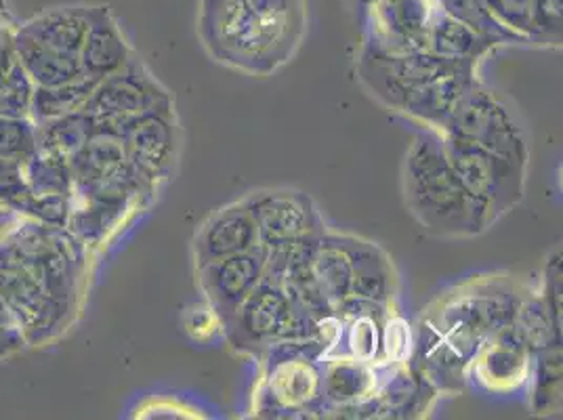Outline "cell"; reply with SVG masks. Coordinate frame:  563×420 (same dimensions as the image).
I'll return each mask as SVG.
<instances>
[{
  "label": "cell",
  "mask_w": 563,
  "mask_h": 420,
  "mask_svg": "<svg viewBox=\"0 0 563 420\" xmlns=\"http://www.w3.org/2000/svg\"><path fill=\"white\" fill-rule=\"evenodd\" d=\"M89 248L68 228L15 217L0 230V301L27 347H43L74 324Z\"/></svg>",
  "instance_id": "obj_1"
},
{
  "label": "cell",
  "mask_w": 563,
  "mask_h": 420,
  "mask_svg": "<svg viewBox=\"0 0 563 420\" xmlns=\"http://www.w3.org/2000/svg\"><path fill=\"white\" fill-rule=\"evenodd\" d=\"M521 297L516 281L500 278L454 288L422 316L421 341L410 368L438 391H461L471 360L494 330L511 322Z\"/></svg>",
  "instance_id": "obj_2"
},
{
  "label": "cell",
  "mask_w": 563,
  "mask_h": 420,
  "mask_svg": "<svg viewBox=\"0 0 563 420\" xmlns=\"http://www.w3.org/2000/svg\"><path fill=\"white\" fill-rule=\"evenodd\" d=\"M307 0H200L198 36L217 64L267 78L295 59Z\"/></svg>",
  "instance_id": "obj_3"
},
{
  "label": "cell",
  "mask_w": 563,
  "mask_h": 420,
  "mask_svg": "<svg viewBox=\"0 0 563 420\" xmlns=\"http://www.w3.org/2000/svg\"><path fill=\"white\" fill-rule=\"evenodd\" d=\"M406 207L435 237H473L493 228L494 219L454 173L435 131L412 141L404 161Z\"/></svg>",
  "instance_id": "obj_4"
},
{
  "label": "cell",
  "mask_w": 563,
  "mask_h": 420,
  "mask_svg": "<svg viewBox=\"0 0 563 420\" xmlns=\"http://www.w3.org/2000/svg\"><path fill=\"white\" fill-rule=\"evenodd\" d=\"M322 327L324 320H313L284 286L265 276L223 324V336L234 350L261 357L265 351L290 341L320 339L327 345L329 339Z\"/></svg>",
  "instance_id": "obj_5"
},
{
  "label": "cell",
  "mask_w": 563,
  "mask_h": 420,
  "mask_svg": "<svg viewBox=\"0 0 563 420\" xmlns=\"http://www.w3.org/2000/svg\"><path fill=\"white\" fill-rule=\"evenodd\" d=\"M327 353L320 339L282 343L263 353L267 357L258 389V412L297 415L322 410L324 371L318 360Z\"/></svg>",
  "instance_id": "obj_6"
},
{
  "label": "cell",
  "mask_w": 563,
  "mask_h": 420,
  "mask_svg": "<svg viewBox=\"0 0 563 420\" xmlns=\"http://www.w3.org/2000/svg\"><path fill=\"white\" fill-rule=\"evenodd\" d=\"M484 147L503 158L528 164V137L509 103L493 89L475 80L448 117L446 124L435 131Z\"/></svg>",
  "instance_id": "obj_7"
},
{
  "label": "cell",
  "mask_w": 563,
  "mask_h": 420,
  "mask_svg": "<svg viewBox=\"0 0 563 420\" xmlns=\"http://www.w3.org/2000/svg\"><path fill=\"white\" fill-rule=\"evenodd\" d=\"M175 108L173 95L152 76L141 57L133 55L120 70L101 78L85 103L97 129L120 135L135 120Z\"/></svg>",
  "instance_id": "obj_8"
},
{
  "label": "cell",
  "mask_w": 563,
  "mask_h": 420,
  "mask_svg": "<svg viewBox=\"0 0 563 420\" xmlns=\"http://www.w3.org/2000/svg\"><path fill=\"white\" fill-rule=\"evenodd\" d=\"M448 161L471 196L490 212L494 223L526 196V166L484 147L440 135Z\"/></svg>",
  "instance_id": "obj_9"
},
{
  "label": "cell",
  "mask_w": 563,
  "mask_h": 420,
  "mask_svg": "<svg viewBox=\"0 0 563 420\" xmlns=\"http://www.w3.org/2000/svg\"><path fill=\"white\" fill-rule=\"evenodd\" d=\"M459 66L465 64L440 59L427 51L389 55L362 47L357 57V78L376 101H380L389 110L401 112L410 95L417 93L427 82Z\"/></svg>",
  "instance_id": "obj_10"
},
{
  "label": "cell",
  "mask_w": 563,
  "mask_h": 420,
  "mask_svg": "<svg viewBox=\"0 0 563 420\" xmlns=\"http://www.w3.org/2000/svg\"><path fill=\"white\" fill-rule=\"evenodd\" d=\"M257 225L258 244L278 251L327 232L316 202L299 189H261L244 198Z\"/></svg>",
  "instance_id": "obj_11"
},
{
  "label": "cell",
  "mask_w": 563,
  "mask_h": 420,
  "mask_svg": "<svg viewBox=\"0 0 563 420\" xmlns=\"http://www.w3.org/2000/svg\"><path fill=\"white\" fill-rule=\"evenodd\" d=\"M364 45L399 55L424 51L435 0H362Z\"/></svg>",
  "instance_id": "obj_12"
},
{
  "label": "cell",
  "mask_w": 563,
  "mask_h": 420,
  "mask_svg": "<svg viewBox=\"0 0 563 420\" xmlns=\"http://www.w3.org/2000/svg\"><path fill=\"white\" fill-rule=\"evenodd\" d=\"M120 140L131 170L156 191L173 175L179 158L181 133L175 108L135 120L120 133Z\"/></svg>",
  "instance_id": "obj_13"
},
{
  "label": "cell",
  "mask_w": 563,
  "mask_h": 420,
  "mask_svg": "<svg viewBox=\"0 0 563 420\" xmlns=\"http://www.w3.org/2000/svg\"><path fill=\"white\" fill-rule=\"evenodd\" d=\"M269 253L265 246H255L234 257L214 261L198 272L205 299L221 316L223 324L234 316L235 309L267 276Z\"/></svg>",
  "instance_id": "obj_14"
},
{
  "label": "cell",
  "mask_w": 563,
  "mask_h": 420,
  "mask_svg": "<svg viewBox=\"0 0 563 420\" xmlns=\"http://www.w3.org/2000/svg\"><path fill=\"white\" fill-rule=\"evenodd\" d=\"M532 357L511 324H505L484 341L467 374L488 394H514L530 380Z\"/></svg>",
  "instance_id": "obj_15"
},
{
  "label": "cell",
  "mask_w": 563,
  "mask_h": 420,
  "mask_svg": "<svg viewBox=\"0 0 563 420\" xmlns=\"http://www.w3.org/2000/svg\"><path fill=\"white\" fill-rule=\"evenodd\" d=\"M255 246H258L257 225L246 200H240L214 210L200 225L191 240V255L196 269H202L214 261L234 257Z\"/></svg>",
  "instance_id": "obj_16"
},
{
  "label": "cell",
  "mask_w": 563,
  "mask_h": 420,
  "mask_svg": "<svg viewBox=\"0 0 563 420\" xmlns=\"http://www.w3.org/2000/svg\"><path fill=\"white\" fill-rule=\"evenodd\" d=\"M135 55L114 13L106 4L91 7L89 30L80 48L82 74L99 82L120 70Z\"/></svg>",
  "instance_id": "obj_17"
},
{
  "label": "cell",
  "mask_w": 563,
  "mask_h": 420,
  "mask_svg": "<svg viewBox=\"0 0 563 420\" xmlns=\"http://www.w3.org/2000/svg\"><path fill=\"white\" fill-rule=\"evenodd\" d=\"M378 387V371L371 362H362L350 355L334 357L324 366L322 408L329 404L341 412H368Z\"/></svg>",
  "instance_id": "obj_18"
},
{
  "label": "cell",
  "mask_w": 563,
  "mask_h": 420,
  "mask_svg": "<svg viewBox=\"0 0 563 420\" xmlns=\"http://www.w3.org/2000/svg\"><path fill=\"white\" fill-rule=\"evenodd\" d=\"M475 80L479 78L477 66L473 64L446 71L435 80L427 82L417 93L410 95V99L401 108V114L419 120L431 131H440L446 124L452 110L456 108L459 99L470 91Z\"/></svg>",
  "instance_id": "obj_19"
},
{
  "label": "cell",
  "mask_w": 563,
  "mask_h": 420,
  "mask_svg": "<svg viewBox=\"0 0 563 420\" xmlns=\"http://www.w3.org/2000/svg\"><path fill=\"white\" fill-rule=\"evenodd\" d=\"M309 267L320 295L329 305L332 316L352 299L353 257L350 235L324 234L313 244Z\"/></svg>",
  "instance_id": "obj_20"
},
{
  "label": "cell",
  "mask_w": 563,
  "mask_h": 420,
  "mask_svg": "<svg viewBox=\"0 0 563 420\" xmlns=\"http://www.w3.org/2000/svg\"><path fill=\"white\" fill-rule=\"evenodd\" d=\"M350 246L353 257V299H364L389 309L396 297V272L387 253L373 242L352 235Z\"/></svg>",
  "instance_id": "obj_21"
},
{
  "label": "cell",
  "mask_w": 563,
  "mask_h": 420,
  "mask_svg": "<svg viewBox=\"0 0 563 420\" xmlns=\"http://www.w3.org/2000/svg\"><path fill=\"white\" fill-rule=\"evenodd\" d=\"M89 18L91 7H59L18 25V32H22L24 36L43 47L80 57V48L89 30Z\"/></svg>",
  "instance_id": "obj_22"
},
{
  "label": "cell",
  "mask_w": 563,
  "mask_h": 420,
  "mask_svg": "<svg viewBox=\"0 0 563 420\" xmlns=\"http://www.w3.org/2000/svg\"><path fill=\"white\" fill-rule=\"evenodd\" d=\"M498 47L494 41L477 34L470 25L446 15L440 7L433 13V20L427 32L424 51L446 59L463 64H479L490 51Z\"/></svg>",
  "instance_id": "obj_23"
},
{
  "label": "cell",
  "mask_w": 563,
  "mask_h": 420,
  "mask_svg": "<svg viewBox=\"0 0 563 420\" xmlns=\"http://www.w3.org/2000/svg\"><path fill=\"white\" fill-rule=\"evenodd\" d=\"M438 389L415 373L410 366L396 368L387 383H380L375 399L371 401V417L408 419L419 417L429 408L431 397Z\"/></svg>",
  "instance_id": "obj_24"
},
{
  "label": "cell",
  "mask_w": 563,
  "mask_h": 420,
  "mask_svg": "<svg viewBox=\"0 0 563 420\" xmlns=\"http://www.w3.org/2000/svg\"><path fill=\"white\" fill-rule=\"evenodd\" d=\"M70 170L71 184L76 186L110 181L133 173L126 163L120 135L103 129H97L93 137L74 156Z\"/></svg>",
  "instance_id": "obj_25"
},
{
  "label": "cell",
  "mask_w": 563,
  "mask_h": 420,
  "mask_svg": "<svg viewBox=\"0 0 563 420\" xmlns=\"http://www.w3.org/2000/svg\"><path fill=\"white\" fill-rule=\"evenodd\" d=\"M13 51L34 87H59L85 78L78 55L43 47L18 32V27L13 32Z\"/></svg>",
  "instance_id": "obj_26"
},
{
  "label": "cell",
  "mask_w": 563,
  "mask_h": 420,
  "mask_svg": "<svg viewBox=\"0 0 563 420\" xmlns=\"http://www.w3.org/2000/svg\"><path fill=\"white\" fill-rule=\"evenodd\" d=\"M97 131L93 117L87 110H76L66 117L36 124V152L71 163Z\"/></svg>",
  "instance_id": "obj_27"
},
{
  "label": "cell",
  "mask_w": 563,
  "mask_h": 420,
  "mask_svg": "<svg viewBox=\"0 0 563 420\" xmlns=\"http://www.w3.org/2000/svg\"><path fill=\"white\" fill-rule=\"evenodd\" d=\"M509 324L532 353L562 347V327L551 316L542 295H523Z\"/></svg>",
  "instance_id": "obj_28"
},
{
  "label": "cell",
  "mask_w": 563,
  "mask_h": 420,
  "mask_svg": "<svg viewBox=\"0 0 563 420\" xmlns=\"http://www.w3.org/2000/svg\"><path fill=\"white\" fill-rule=\"evenodd\" d=\"M95 85H97L95 80L85 76L80 80L59 85V87H36L30 118L36 124H41L45 120L66 117L76 110H82L93 93Z\"/></svg>",
  "instance_id": "obj_29"
},
{
  "label": "cell",
  "mask_w": 563,
  "mask_h": 420,
  "mask_svg": "<svg viewBox=\"0 0 563 420\" xmlns=\"http://www.w3.org/2000/svg\"><path fill=\"white\" fill-rule=\"evenodd\" d=\"M530 378L534 415L562 410V347L534 353Z\"/></svg>",
  "instance_id": "obj_30"
},
{
  "label": "cell",
  "mask_w": 563,
  "mask_h": 420,
  "mask_svg": "<svg viewBox=\"0 0 563 420\" xmlns=\"http://www.w3.org/2000/svg\"><path fill=\"white\" fill-rule=\"evenodd\" d=\"M435 4L459 22L470 25L477 34L486 36L494 41L498 47L500 45H526L521 38H517L514 32L498 24L494 20L493 13L484 4V0H435Z\"/></svg>",
  "instance_id": "obj_31"
},
{
  "label": "cell",
  "mask_w": 563,
  "mask_h": 420,
  "mask_svg": "<svg viewBox=\"0 0 563 420\" xmlns=\"http://www.w3.org/2000/svg\"><path fill=\"white\" fill-rule=\"evenodd\" d=\"M36 154V122L32 118L0 117V161L25 164Z\"/></svg>",
  "instance_id": "obj_32"
},
{
  "label": "cell",
  "mask_w": 563,
  "mask_h": 420,
  "mask_svg": "<svg viewBox=\"0 0 563 420\" xmlns=\"http://www.w3.org/2000/svg\"><path fill=\"white\" fill-rule=\"evenodd\" d=\"M34 89L32 78L18 59L0 82V117L30 118Z\"/></svg>",
  "instance_id": "obj_33"
},
{
  "label": "cell",
  "mask_w": 563,
  "mask_h": 420,
  "mask_svg": "<svg viewBox=\"0 0 563 420\" xmlns=\"http://www.w3.org/2000/svg\"><path fill=\"white\" fill-rule=\"evenodd\" d=\"M484 4L498 24L514 32L526 45H537L532 0H484Z\"/></svg>",
  "instance_id": "obj_34"
},
{
  "label": "cell",
  "mask_w": 563,
  "mask_h": 420,
  "mask_svg": "<svg viewBox=\"0 0 563 420\" xmlns=\"http://www.w3.org/2000/svg\"><path fill=\"white\" fill-rule=\"evenodd\" d=\"M181 328L189 341L211 345L223 336V320L207 299L188 305L181 313Z\"/></svg>",
  "instance_id": "obj_35"
},
{
  "label": "cell",
  "mask_w": 563,
  "mask_h": 420,
  "mask_svg": "<svg viewBox=\"0 0 563 420\" xmlns=\"http://www.w3.org/2000/svg\"><path fill=\"white\" fill-rule=\"evenodd\" d=\"M563 0H532L537 47H562Z\"/></svg>",
  "instance_id": "obj_36"
},
{
  "label": "cell",
  "mask_w": 563,
  "mask_h": 420,
  "mask_svg": "<svg viewBox=\"0 0 563 420\" xmlns=\"http://www.w3.org/2000/svg\"><path fill=\"white\" fill-rule=\"evenodd\" d=\"M555 322L562 327V253H555L544 267V280L540 290Z\"/></svg>",
  "instance_id": "obj_37"
},
{
  "label": "cell",
  "mask_w": 563,
  "mask_h": 420,
  "mask_svg": "<svg viewBox=\"0 0 563 420\" xmlns=\"http://www.w3.org/2000/svg\"><path fill=\"white\" fill-rule=\"evenodd\" d=\"M25 347H27V343H25L24 334L20 332V328L0 322V362L18 355Z\"/></svg>",
  "instance_id": "obj_38"
},
{
  "label": "cell",
  "mask_w": 563,
  "mask_h": 420,
  "mask_svg": "<svg viewBox=\"0 0 563 420\" xmlns=\"http://www.w3.org/2000/svg\"><path fill=\"white\" fill-rule=\"evenodd\" d=\"M13 32H15V27L7 24V20L0 15V53L13 45Z\"/></svg>",
  "instance_id": "obj_39"
},
{
  "label": "cell",
  "mask_w": 563,
  "mask_h": 420,
  "mask_svg": "<svg viewBox=\"0 0 563 420\" xmlns=\"http://www.w3.org/2000/svg\"><path fill=\"white\" fill-rule=\"evenodd\" d=\"M0 322H2V324H11V327H15V324H13V320H11V316H9V311L4 309L2 301H0Z\"/></svg>",
  "instance_id": "obj_40"
}]
</instances>
